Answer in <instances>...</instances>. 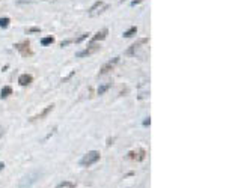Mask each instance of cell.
<instances>
[{
	"label": "cell",
	"mask_w": 226,
	"mask_h": 188,
	"mask_svg": "<svg viewBox=\"0 0 226 188\" xmlns=\"http://www.w3.org/2000/svg\"><path fill=\"white\" fill-rule=\"evenodd\" d=\"M100 152L98 151H90V152H87L86 155H83V158L80 159V166H83V167H89V166H92V164H95V162H98L100 161Z\"/></svg>",
	"instance_id": "obj_1"
},
{
	"label": "cell",
	"mask_w": 226,
	"mask_h": 188,
	"mask_svg": "<svg viewBox=\"0 0 226 188\" xmlns=\"http://www.w3.org/2000/svg\"><path fill=\"white\" fill-rule=\"evenodd\" d=\"M14 47H15L17 51H20V54H21L23 57H30V56H33V50L30 48V41H29V39L21 41V42L15 44Z\"/></svg>",
	"instance_id": "obj_2"
},
{
	"label": "cell",
	"mask_w": 226,
	"mask_h": 188,
	"mask_svg": "<svg viewBox=\"0 0 226 188\" xmlns=\"http://www.w3.org/2000/svg\"><path fill=\"white\" fill-rule=\"evenodd\" d=\"M42 173L41 172H32V173H29L27 176H24L21 179V182H20V185H18V188H29V187H32L38 179H39V176H41Z\"/></svg>",
	"instance_id": "obj_3"
},
{
	"label": "cell",
	"mask_w": 226,
	"mask_h": 188,
	"mask_svg": "<svg viewBox=\"0 0 226 188\" xmlns=\"http://www.w3.org/2000/svg\"><path fill=\"white\" fill-rule=\"evenodd\" d=\"M119 59H121V57H113L112 60H109L107 63H104V65L101 66V69H100V72H98V77L106 75V74H109L110 71H113V69H115V66L118 65Z\"/></svg>",
	"instance_id": "obj_4"
},
{
	"label": "cell",
	"mask_w": 226,
	"mask_h": 188,
	"mask_svg": "<svg viewBox=\"0 0 226 188\" xmlns=\"http://www.w3.org/2000/svg\"><path fill=\"white\" fill-rule=\"evenodd\" d=\"M148 42H149V38H140V39H137L133 45H130V48L125 51V54H127V56H134L136 51H137L142 45H145V44H148Z\"/></svg>",
	"instance_id": "obj_5"
},
{
	"label": "cell",
	"mask_w": 226,
	"mask_h": 188,
	"mask_svg": "<svg viewBox=\"0 0 226 188\" xmlns=\"http://www.w3.org/2000/svg\"><path fill=\"white\" fill-rule=\"evenodd\" d=\"M100 48H101V45H100V44H90L89 47H86L84 50H81V51L76 53V56H77V57H86V56H92V54H95V53H97Z\"/></svg>",
	"instance_id": "obj_6"
},
{
	"label": "cell",
	"mask_w": 226,
	"mask_h": 188,
	"mask_svg": "<svg viewBox=\"0 0 226 188\" xmlns=\"http://www.w3.org/2000/svg\"><path fill=\"white\" fill-rule=\"evenodd\" d=\"M53 108H54V104H50V105H47V107H45L42 111H39L38 114H35V116H32L30 117V122H36V121H41V119H44V117H47L51 111H53Z\"/></svg>",
	"instance_id": "obj_7"
},
{
	"label": "cell",
	"mask_w": 226,
	"mask_h": 188,
	"mask_svg": "<svg viewBox=\"0 0 226 188\" xmlns=\"http://www.w3.org/2000/svg\"><path fill=\"white\" fill-rule=\"evenodd\" d=\"M145 155H146L145 149H137V151L128 152L127 157H128L130 159H133V161H143V159H145Z\"/></svg>",
	"instance_id": "obj_8"
},
{
	"label": "cell",
	"mask_w": 226,
	"mask_h": 188,
	"mask_svg": "<svg viewBox=\"0 0 226 188\" xmlns=\"http://www.w3.org/2000/svg\"><path fill=\"white\" fill-rule=\"evenodd\" d=\"M32 81H33V77L30 74H21L18 77V84L20 86H29Z\"/></svg>",
	"instance_id": "obj_9"
},
{
	"label": "cell",
	"mask_w": 226,
	"mask_h": 188,
	"mask_svg": "<svg viewBox=\"0 0 226 188\" xmlns=\"http://www.w3.org/2000/svg\"><path fill=\"white\" fill-rule=\"evenodd\" d=\"M107 33H109V30H107V29H103V30H100V32H98L95 36H92V39H90V44H97V42H100V41L106 39Z\"/></svg>",
	"instance_id": "obj_10"
},
{
	"label": "cell",
	"mask_w": 226,
	"mask_h": 188,
	"mask_svg": "<svg viewBox=\"0 0 226 188\" xmlns=\"http://www.w3.org/2000/svg\"><path fill=\"white\" fill-rule=\"evenodd\" d=\"M103 5H104V2H103V0H98V2H95L92 6L89 8V15H95V14L98 12V9H100Z\"/></svg>",
	"instance_id": "obj_11"
},
{
	"label": "cell",
	"mask_w": 226,
	"mask_h": 188,
	"mask_svg": "<svg viewBox=\"0 0 226 188\" xmlns=\"http://www.w3.org/2000/svg\"><path fill=\"white\" fill-rule=\"evenodd\" d=\"M9 95H12V87L11 86H5L0 90V98H8Z\"/></svg>",
	"instance_id": "obj_12"
},
{
	"label": "cell",
	"mask_w": 226,
	"mask_h": 188,
	"mask_svg": "<svg viewBox=\"0 0 226 188\" xmlns=\"http://www.w3.org/2000/svg\"><path fill=\"white\" fill-rule=\"evenodd\" d=\"M112 87V83L109 81V83H104V84H101L100 87H98V95H104V93L109 90Z\"/></svg>",
	"instance_id": "obj_13"
},
{
	"label": "cell",
	"mask_w": 226,
	"mask_h": 188,
	"mask_svg": "<svg viewBox=\"0 0 226 188\" xmlns=\"http://www.w3.org/2000/svg\"><path fill=\"white\" fill-rule=\"evenodd\" d=\"M136 33H137V27L133 26V27H130L128 30L124 32V38H131V36H134Z\"/></svg>",
	"instance_id": "obj_14"
},
{
	"label": "cell",
	"mask_w": 226,
	"mask_h": 188,
	"mask_svg": "<svg viewBox=\"0 0 226 188\" xmlns=\"http://www.w3.org/2000/svg\"><path fill=\"white\" fill-rule=\"evenodd\" d=\"M56 188H76V184H73V182H70V181H63V182H60Z\"/></svg>",
	"instance_id": "obj_15"
},
{
	"label": "cell",
	"mask_w": 226,
	"mask_h": 188,
	"mask_svg": "<svg viewBox=\"0 0 226 188\" xmlns=\"http://www.w3.org/2000/svg\"><path fill=\"white\" fill-rule=\"evenodd\" d=\"M9 23H11V20L8 17H0V27L2 29H6L9 26Z\"/></svg>",
	"instance_id": "obj_16"
},
{
	"label": "cell",
	"mask_w": 226,
	"mask_h": 188,
	"mask_svg": "<svg viewBox=\"0 0 226 188\" xmlns=\"http://www.w3.org/2000/svg\"><path fill=\"white\" fill-rule=\"evenodd\" d=\"M54 42V38L53 36H47V38H42L41 39V44L44 45V47H47V45H50V44H53Z\"/></svg>",
	"instance_id": "obj_17"
},
{
	"label": "cell",
	"mask_w": 226,
	"mask_h": 188,
	"mask_svg": "<svg viewBox=\"0 0 226 188\" xmlns=\"http://www.w3.org/2000/svg\"><path fill=\"white\" fill-rule=\"evenodd\" d=\"M89 35H90V33H83V35H81V36H79V38H77V39H73V41H74V42H76V44H80V42H81V41H84V39H86V38H89Z\"/></svg>",
	"instance_id": "obj_18"
},
{
	"label": "cell",
	"mask_w": 226,
	"mask_h": 188,
	"mask_svg": "<svg viewBox=\"0 0 226 188\" xmlns=\"http://www.w3.org/2000/svg\"><path fill=\"white\" fill-rule=\"evenodd\" d=\"M41 32V27H30L26 30V33H39Z\"/></svg>",
	"instance_id": "obj_19"
},
{
	"label": "cell",
	"mask_w": 226,
	"mask_h": 188,
	"mask_svg": "<svg viewBox=\"0 0 226 188\" xmlns=\"http://www.w3.org/2000/svg\"><path fill=\"white\" fill-rule=\"evenodd\" d=\"M74 41L73 39H65V41H62L60 42V47H62V48H63V47H66V45H70V44H73Z\"/></svg>",
	"instance_id": "obj_20"
},
{
	"label": "cell",
	"mask_w": 226,
	"mask_h": 188,
	"mask_svg": "<svg viewBox=\"0 0 226 188\" xmlns=\"http://www.w3.org/2000/svg\"><path fill=\"white\" fill-rule=\"evenodd\" d=\"M143 125H145V127H149V125H151V117H146V119L143 121Z\"/></svg>",
	"instance_id": "obj_21"
},
{
	"label": "cell",
	"mask_w": 226,
	"mask_h": 188,
	"mask_svg": "<svg viewBox=\"0 0 226 188\" xmlns=\"http://www.w3.org/2000/svg\"><path fill=\"white\" fill-rule=\"evenodd\" d=\"M143 0H133L131 2V6H136V5H139V3H142Z\"/></svg>",
	"instance_id": "obj_22"
},
{
	"label": "cell",
	"mask_w": 226,
	"mask_h": 188,
	"mask_svg": "<svg viewBox=\"0 0 226 188\" xmlns=\"http://www.w3.org/2000/svg\"><path fill=\"white\" fill-rule=\"evenodd\" d=\"M113 142H115V138H113V137H110V138H107V146H110V145H113Z\"/></svg>",
	"instance_id": "obj_23"
},
{
	"label": "cell",
	"mask_w": 226,
	"mask_h": 188,
	"mask_svg": "<svg viewBox=\"0 0 226 188\" xmlns=\"http://www.w3.org/2000/svg\"><path fill=\"white\" fill-rule=\"evenodd\" d=\"M3 169H5V162L0 161V170H3Z\"/></svg>",
	"instance_id": "obj_24"
},
{
	"label": "cell",
	"mask_w": 226,
	"mask_h": 188,
	"mask_svg": "<svg viewBox=\"0 0 226 188\" xmlns=\"http://www.w3.org/2000/svg\"><path fill=\"white\" fill-rule=\"evenodd\" d=\"M3 134H5V129H3V128H2V127H0V137H2V135H3Z\"/></svg>",
	"instance_id": "obj_25"
},
{
	"label": "cell",
	"mask_w": 226,
	"mask_h": 188,
	"mask_svg": "<svg viewBox=\"0 0 226 188\" xmlns=\"http://www.w3.org/2000/svg\"><path fill=\"white\" fill-rule=\"evenodd\" d=\"M124 2H127V0H121V3H124Z\"/></svg>",
	"instance_id": "obj_26"
}]
</instances>
